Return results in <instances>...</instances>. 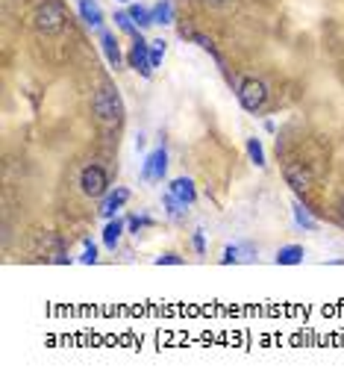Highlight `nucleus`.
Here are the masks:
<instances>
[{"instance_id": "obj_14", "label": "nucleus", "mask_w": 344, "mask_h": 383, "mask_svg": "<svg viewBox=\"0 0 344 383\" xmlns=\"http://www.w3.org/2000/svg\"><path fill=\"white\" fill-rule=\"evenodd\" d=\"M306 251H303V245H283L280 251H276V265H298L303 262Z\"/></svg>"}, {"instance_id": "obj_13", "label": "nucleus", "mask_w": 344, "mask_h": 383, "mask_svg": "<svg viewBox=\"0 0 344 383\" xmlns=\"http://www.w3.org/2000/svg\"><path fill=\"white\" fill-rule=\"evenodd\" d=\"M179 36H183V39H191V42L198 44V47H203V51H206V54H212V56H215V62H218L221 68H224V59H221V54H218L215 42H212L209 36H203V32H189V30H179Z\"/></svg>"}, {"instance_id": "obj_2", "label": "nucleus", "mask_w": 344, "mask_h": 383, "mask_svg": "<svg viewBox=\"0 0 344 383\" xmlns=\"http://www.w3.org/2000/svg\"><path fill=\"white\" fill-rule=\"evenodd\" d=\"M32 21H36V27L42 32H59L65 27V21H68V15H65V6L56 4V0H44L36 9V15H32Z\"/></svg>"}, {"instance_id": "obj_18", "label": "nucleus", "mask_w": 344, "mask_h": 383, "mask_svg": "<svg viewBox=\"0 0 344 383\" xmlns=\"http://www.w3.org/2000/svg\"><path fill=\"white\" fill-rule=\"evenodd\" d=\"M115 24H118V27L127 32V36H133V39L141 32V30H139V24L133 21V15H129V12H115Z\"/></svg>"}, {"instance_id": "obj_21", "label": "nucleus", "mask_w": 344, "mask_h": 383, "mask_svg": "<svg viewBox=\"0 0 344 383\" xmlns=\"http://www.w3.org/2000/svg\"><path fill=\"white\" fill-rule=\"evenodd\" d=\"M162 59H165V39H153L151 42V65L159 68Z\"/></svg>"}, {"instance_id": "obj_25", "label": "nucleus", "mask_w": 344, "mask_h": 383, "mask_svg": "<svg viewBox=\"0 0 344 383\" xmlns=\"http://www.w3.org/2000/svg\"><path fill=\"white\" fill-rule=\"evenodd\" d=\"M241 257H238V248L233 245V248H227V251H224V257H221V262L224 265H229V262H238Z\"/></svg>"}, {"instance_id": "obj_11", "label": "nucleus", "mask_w": 344, "mask_h": 383, "mask_svg": "<svg viewBox=\"0 0 344 383\" xmlns=\"http://www.w3.org/2000/svg\"><path fill=\"white\" fill-rule=\"evenodd\" d=\"M79 18H83L89 27H101L103 24V9L97 6V0H77Z\"/></svg>"}, {"instance_id": "obj_20", "label": "nucleus", "mask_w": 344, "mask_h": 383, "mask_svg": "<svg viewBox=\"0 0 344 383\" xmlns=\"http://www.w3.org/2000/svg\"><path fill=\"white\" fill-rule=\"evenodd\" d=\"M162 204H165V209H168L171 219H179V215H183V209H186V204L179 201V197H174L171 192H168L165 197H162Z\"/></svg>"}, {"instance_id": "obj_24", "label": "nucleus", "mask_w": 344, "mask_h": 383, "mask_svg": "<svg viewBox=\"0 0 344 383\" xmlns=\"http://www.w3.org/2000/svg\"><path fill=\"white\" fill-rule=\"evenodd\" d=\"M156 265H183V260L177 254H162V257H156Z\"/></svg>"}, {"instance_id": "obj_12", "label": "nucleus", "mask_w": 344, "mask_h": 383, "mask_svg": "<svg viewBox=\"0 0 344 383\" xmlns=\"http://www.w3.org/2000/svg\"><path fill=\"white\" fill-rule=\"evenodd\" d=\"M124 227H127V219H109V224L103 227V245L109 248V251H115V248H118Z\"/></svg>"}, {"instance_id": "obj_17", "label": "nucleus", "mask_w": 344, "mask_h": 383, "mask_svg": "<svg viewBox=\"0 0 344 383\" xmlns=\"http://www.w3.org/2000/svg\"><path fill=\"white\" fill-rule=\"evenodd\" d=\"M129 15H133V21L139 24V30H144V27H151L153 24V9H147V6H139V4H133L127 9Z\"/></svg>"}, {"instance_id": "obj_5", "label": "nucleus", "mask_w": 344, "mask_h": 383, "mask_svg": "<svg viewBox=\"0 0 344 383\" xmlns=\"http://www.w3.org/2000/svg\"><path fill=\"white\" fill-rule=\"evenodd\" d=\"M79 189H83V195H89V197L106 195V189H109L106 171L101 169V165H86L83 174H79Z\"/></svg>"}, {"instance_id": "obj_27", "label": "nucleus", "mask_w": 344, "mask_h": 383, "mask_svg": "<svg viewBox=\"0 0 344 383\" xmlns=\"http://www.w3.org/2000/svg\"><path fill=\"white\" fill-rule=\"evenodd\" d=\"M144 145H147V139H144L141 133H139V136H136V151H144Z\"/></svg>"}, {"instance_id": "obj_22", "label": "nucleus", "mask_w": 344, "mask_h": 383, "mask_svg": "<svg viewBox=\"0 0 344 383\" xmlns=\"http://www.w3.org/2000/svg\"><path fill=\"white\" fill-rule=\"evenodd\" d=\"M127 227L136 233L139 236V230H144V227H153V219H147V215H129L127 219Z\"/></svg>"}, {"instance_id": "obj_23", "label": "nucleus", "mask_w": 344, "mask_h": 383, "mask_svg": "<svg viewBox=\"0 0 344 383\" xmlns=\"http://www.w3.org/2000/svg\"><path fill=\"white\" fill-rule=\"evenodd\" d=\"M83 245H86V251H83V257H79V262L94 265V262H97V248H94V242H91V239H86Z\"/></svg>"}, {"instance_id": "obj_15", "label": "nucleus", "mask_w": 344, "mask_h": 383, "mask_svg": "<svg viewBox=\"0 0 344 383\" xmlns=\"http://www.w3.org/2000/svg\"><path fill=\"white\" fill-rule=\"evenodd\" d=\"M174 4L171 0H159V4L153 6V24H174Z\"/></svg>"}, {"instance_id": "obj_9", "label": "nucleus", "mask_w": 344, "mask_h": 383, "mask_svg": "<svg viewBox=\"0 0 344 383\" xmlns=\"http://www.w3.org/2000/svg\"><path fill=\"white\" fill-rule=\"evenodd\" d=\"M168 192L174 195V197H179L186 207H191L194 201H198V189H194V183L189 180V177H177L171 186H168Z\"/></svg>"}, {"instance_id": "obj_10", "label": "nucleus", "mask_w": 344, "mask_h": 383, "mask_svg": "<svg viewBox=\"0 0 344 383\" xmlns=\"http://www.w3.org/2000/svg\"><path fill=\"white\" fill-rule=\"evenodd\" d=\"M129 201V189H115L103 197V204H101V215L103 219H115V212H118L124 204Z\"/></svg>"}, {"instance_id": "obj_16", "label": "nucleus", "mask_w": 344, "mask_h": 383, "mask_svg": "<svg viewBox=\"0 0 344 383\" xmlns=\"http://www.w3.org/2000/svg\"><path fill=\"white\" fill-rule=\"evenodd\" d=\"M294 209V221H298V227H303V230H318V221H315V215L309 212L303 204H294L291 207Z\"/></svg>"}, {"instance_id": "obj_19", "label": "nucleus", "mask_w": 344, "mask_h": 383, "mask_svg": "<svg viewBox=\"0 0 344 383\" xmlns=\"http://www.w3.org/2000/svg\"><path fill=\"white\" fill-rule=\"evenodd\" d=\"M248 157L253 165H259V169H265V151H262V142L259 139H248Z\"/></svg>"}, {"instance_id": "obj_7", "label": "nucleus", "mask_w": 344, "mask_h": 383, "mask_svg": "<svg viewBox=\"0 0 344 383\" xmlns=\"http://www.w3.org/2000/svg\"><path fill=\"white\" fill-rule=\"evenodd\" d=\"M286 183H288V186L298 192V195L309 192V186H312V180H309V171L303 169L300 162H288V165H286Z\"/></svg>"}, {"instance_id": "obj_8", "label": "nucleus", "mask_w": 344, "mask_h": 383, "mask_svg": "<svg viewBox=\"0 0 344 383\" xmlns=\"http://www.w3.org/2000/svg\"><path fill=\"white\" fill-rule=\"evenodd\" d=\"M101 51H103V56L112 68H121L124 54H121V44H118V39H115V32H101Z\"/></svg>"}, {"instance_id": "obj_26", "label": "nucleus", "mask_w": 344, "mask_h": 383, "mask_svg": "<svg viewBox=\"0 0 344 383\" xmlns=\"http://www.w3.org/2000/svg\"><path fill=\"white\" fill-rule=\"evenodd\" d=\"M194 251H198V254H206V239H203V233H200V230L194 233Z\"/></svg>"}, {"instance_id": "obj_4", "label": "nucleus", "mask_w": 344, "mask_h": 383, "mask_svg": "<svg viewBox=\"0 0 344 383\" xmlns=\"http://www.w3.org/2000/svg\"><path fill=\"white\" fill-rule=\"evenodd\" d=\"M165 174H168V151L165 147H156V151H151L141 162V180L144 183H162Z\"/></svg>"}, {"instance_id": "obj_6", "label": "nucleus", "mask_w": 344, "mask_h": 383, "mask_svg": "<svg viewBox=\"0 0 344 383\" xmlns=\"http://www.w3.org/2000/svg\"><path fill=\"white\" fill-rule=\"evenodd\" d=\"M129 65L141 74V77H153V65H151V42L141 39V32L133 39V51H129Z\"/></svg>"}, {"instance_id": "obj_29", "label": "nucleus", "mask_w": 344, "mask_h": 383, "mask_svg": "<svg viewBox=\"0 0 344 383\" xmlns=\"http://www.w3.org/2000/svg\"><path fill=\"white\" fill-rule=\"evenodd\" d=\"M118 4H127V0H118Z\"/></svg>"}, {"instance_id": "obj_28", "label": "nucleus", "mask_w": 344, "mask_h": 383, "mask_svg": "<svg viewBox=\"0 0 344 383\" xmlns=\"http://www.w3.org/2000/svg\"><path fill=\"white\" fill-rule=\"evenodd\" d=\"M338 215H341V219H344V197H341V201H338Z\"/></svg>"}, {"instance_id": "obj_1", "label": "nucleus", "mask_w": 344, "mask_h": 383, "mask_svg": "<svg viewBox=\"0 0 344 383\" xmlns=\"http://www.w3.org/2000/svg\"><path fill=\"white\" fill-rule=\"evenodd\" d=\"M91 109L94 115L101 118L103 124H118L124 118V107H121V97L112 86H101L91 97Z\"/></svg>"}, {"instance_id": "obj_3", "label": "nucleus", "mask_w": 344, "mask_h": 383, "mask_svg": "<svg viewBox=\"0 0 344 383\" xmlns=\"http://www.w3.org/2000/svg\"><path fill=\"white\" fill-rule=\"evenodd\" d=\"M238 104L248 109V112H259L262 107L268 104V89H265V83H259V80H244L241 86H238Z\"/></svg>"}]
</instances>
